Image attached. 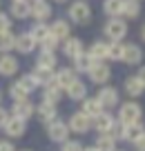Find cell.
<instances>
[{
	"instance_id": "obj_11",
	"label": "cell",
	"mask_w": 145,
	"mask_h": 151,
	"mask_svg": "<svg viewBox=\"0 0 145 151\" xmlns=\"http://www.w3.org/2000/svg\"><path fill=\"white\" fill-rule=\"evenodd\" d=\"M2 129H5V133L9 138H23L25 131H27V120H20V118L9 116V120H7V124Z\"/></svg>"
},
{
	"instance_id": "obj_51",
	"label": "cell",
	"mask_w": 145,
	"mask_h": 151,
	"mask_svg": "<svg viewBox=\"0 0 145 151\" xmlns=\"http://www.w3.org/2000/svg\"><path fill=\"white\" fill-rule=\"evenodd\" d=\"M11 2H16V0H11Z\"/></svg>"
},
{
	"instance_id": "obj_48",
	"label": "cell",
	"mask_w": 145,
	"mask_h": 151,
	"mask_svg": "<svg viewBox=\"0 0 145 151\" xmlns=\"http://www.w3.org/2000/svg\"><path fill=\"white\" fill-rule=\"evenodd\" d=\"M0 102H2V91H0Z\"/></svg>"
},
{
	"instance_id": "obj_35",
	"label": "cell",
	"mask_w": 145,
	"mask_h": 151,
	"mask_svg": "<svg viewBox=\"0 0 145 151\" xmlns=\"http://www.w3.org/2000/svg\"><path fill=\"white\" fill-rule=\"evenodd\" d=\"M9 96H11V100H27L29 98V91L25 89L23 85H20V82H14V85L9 87Z\"/></svg>"
},
{
	"instance_id": "obj_50",
	"label": "cell",
	"mask_w": 145,
	"mask_h": 151,
	"mask_svg": "<svg viewBox=\"0 0 145 151\" xmlns=\"http://www.w3.org/2000/svg\"><path fill=\"white\" fill-rule=\"evenodd\" d=\"M116 151H123V149H116Z\"/></svg>"
},
{
	"instance_id": "obj_5",
	"label": "cell",
	"mask_w": 145,
	"mask_h": 151,
	"mask_svg": "<svg viewBox=\"0 0 145 151\" xmlns=\"http://www.w3.org/2000/svg\"><path fill=\"white\" fill-rule=\"evenodd\" d=\"M87 76H89V80L94 82V85H107L109 82V78H112V69L107 67V62H94L92 65V69L87 71Z\"/></svg>"
},
{
	"instance_id": "obj_36",
	"label": "cell",
	"mask_w": 145,
	"mask_h": 151,
	"mask_svg": "<svg viewBox=\"0 0 145 151\" xmlns=\"http://www.w3.org/2000/svg\"><path fill=\"white\" fill-rule=\"evenodd\" d=\"M58 45H60V40H56V38L52 36V33H49V36L45 38V40H42L40 42V51H52V53H56V49H58Z\"/></svg>"
},
{
	"instance_id": "obj_2",
	"label": "cell",
	"mask_w": 145,
	"mask_h": 151,
	"mask_svg": "<svg viewBox=\"0 0 145 151\" xmlns=\"http://www.w3.org/2000/svg\"><path fill=\"white\" fill-rule=\"evenodd\" d=\"M143 118V107L134 100H127V102L118 104V113H116V120L123 124H130V122H138Z\"/></svg>"
},
{
	"instance_id": "obj_10",
	"label": "cell",
	"mask_w": 145,
	"mask_h": 151,
	"mask_svg": "<svg viewBox=\"0 0 145 151\" xmlns=\"http://www.w3.org/2000/svg\"><path fill=\"white\" fill-rule=\"evenodd\" d=\"M114 122H116V118H114L109 111H101L98 116L92 118V129H96L98 133H109L112 127H114Z\"/></svg>"
},
{
	"instance_id": "obj_31",
	"label": "cell",
	"mask_w": 145,
	"mask_h": 151,
	"mask_svg": "<svg viewBox=\"0 0 145 151\" xmlns=\"http://www.w3.org/2000/svg\"><path fill=\"white\" fill-rule=\"evenodd\" d=\"M123 2H125V0H103V11L109 18H121Z\"/></svg>"
},
{
	"instance_id": "obj_7",
	"label": "cell",
	"mask_w": 145,
	"mask_h": 151,
	"mask_svg": "<svg viewBox=\"0 0 145 151\" xmlns=\"http://www.w3.org/2000/svg\"><path fill=\"white\" fill-rule=\"evenodd\" d=\"M67 127H69V131H74V133H87L89 129H92V118L85 116L83 111H76V113L69 116Z\"/></svg>"
},
{
	"instance_id": "obj_44",
	"label": "cell",
	"mask_w": 145,
	"mask_h": 151,
	"mask_svg": "<svg viewBox=\"0 0 145 151\" xmlns=\"http://www.w3.org/2000/svg\"><path fill=\"white\" fill-rule=\"evenodd\" d=\"M141 40H143V42H145V24H143V27H141Z\"/></svg>"
},
{
	"instance_id": "obj_17",
	"label": "cell",
	"mask_w": 145,
	"mask_h": 151,
	"mask_svg": "<svg viewBox=\"0 0 145 151\" xmlns=\"http://www.w3.org/2000/svg\"><path fill=\"white\" fill-rule=\"evenodd\" d=\"M85 53H87L94 62H105L107 60V42H105V40H96V42L89 45V49Z\"/></svg>"
},
{
	"instance_id": "obj_29",
	"label": "cell",
	"mask_w": 145,
	"mask_h": 151,
	"mask_svg": "<svg viewBox=\"0 0 145 151\" xmlns=\"http://www.w3.org/2000/svg\"><path fill=\"white\" fill-rule=\"evenodd\" d=\"M56 65H58L56 53H52V51H40V53H38L36 67H42V69H52L54 71V67H56Z\"/></svg>"
},
{
	"instance_id": "obj_39",
	"label": "cell",
	"mask_w": 145,
	"mask_h": 151,
	"mask_svg": "<svg viewBox=\"0 0 145 151\" xmlns=\"http://www.w3.org/2000/svg\"><path fill=\"white\" fill-rule=\"evenodd\" d=\"M85 147L80 145L78 140H67V142H63V149L60 151H83Z\"/></svg>"
},
{
	"instance_id": "obj_26",
	"label": "cell",
	"mask_w": 145,
	"mask_h": 151,
	"mask_svg": "<svg viewBox=\"0 0 145 151\" xmlns=\"http://www.w3.org/2000/svg\"><path fill=\"white\" fill-rule=\"evenodd\" d=\"M36 49V42H34V38L29 33H20L16 36V51L18 53H31Z\"/></svg>"
},
{
	"instance_id": "obj_6",
	"label": "cell",
	"mask_w": 145,
	"mask_h": 151,
	"mask_svg": "<svg viewBox=\"0 0 145 151\" xmlns=\"http://www.w3.org/2000/svg\"><path fill=\"white\" fill-rule=\"evenodd\" d=\"M47 138L52 142H67V138H69V127H67V122H63V120H54V122L47 124Z\"/></svg>"
},
{
	"instance_id": "obj_24",
	"label": "cell",
	"mask_w": 145,
	"mask_h": 151,
	"mask_svg": "<svg viewBox=\"0 0 145 151\" xmlns=\"http://www.w3.org/2000/svg\"><path fill=\"white\" fill-rule=\"evenodd\" d=\"M65 93L69 96L71 100L80 102L83 98H87V85H85V82H83V80L78 78V80H74V82H71V85H69V87L65 89Z\"/></svg>"
},
{
	"instance_id": "obj_38",
	"label": "cell",
	"mask_w": 145,
	"mask_h": 151,
	"mask_svg": "<svg viewBox=\"0 0 145 151\" xmlns=\"http://www.w3.org/2000/svg\"><path fill=\"white\" fill-rule=\"evenodd\" d=\"M5 33H11V16L0 11V36H5Z\"/></svg>"
},
{
	"instance_id": "obj_46",
	"label": "cell",
	"mask_w": 145,
	"mask_h": 151,
	"mask_svg": "<svg viewBox=\"0 0 145 151\" xmlns=\"http://www.w3.org/2000/svg\"><path fill=\"white\" fill-rule=\"evenodd\" d=\"M27 2H29V5H34V2H40V0H27Z\"/></svg>"
},
{
	"instance_id": "obj_25",
	"label": "cell",
	"mask_w": 145,
	"mask_h": 151,
	"mask_svg": "<svg viewBox=\"0 0 145 151\" xmlns=\"http://www.w3.org/2000/svg\"><path fill=\"white\" fill-rule=\"evenodd\" d=\"M138 16H141V2L138 0H125V2H123L121 18L123 20H136Z\"/></svg>"
},
{
	"instance_id": "obj_33",
	"label": "cell",
	"mask_w": 145,
	"mask_h": 151,
	"mask_svg": "<svg viewBox=\"0 0 145 151\" xmlns=\"http://www.w3.org/2000/svg\"><path fill=\"white\" fill-rule=\"evenodd\" d=\"M123 47H125V42H107V60L121 62L123 60Z\"/></svg>"
},
{
	"instance_id": "obj_20",
	"label": "cell",
	"mask_w": 145,
	"mask_h": 151,
	"mask_svg": "<svg viewBox=\"0 0 145 151\" xmlns=\"http://www.w3.org/2000/svg\"><path fill=\"white\" fill-rule=\"evenodd\" d=\"M54 80H56V85L60 87L63 91L67 89V87L71 85L74 80H78V73H76L71 67H65V69H60V71H56V76H54Z\"/></svg>"
},
{
	"instance_id": "obj_12",
	"label": "cell",
	"mask_w": 145,
	"mask_h": 151,
	"mask_svg": "<svg viewBox=\"0 0 145 151\" xmlns=\"http://www.w3.org/2000/svg\"><path fill=\"white\" fill-rule=\"evenodd\" d=\"M83 51H85V45H83V40H80V38L69 36L67 40H63V53H65L67 58H71V60H74V58L80 56Z\"/></svg>"
},
{
	"instance_id": "obj_27",
	"label": "cell",
	"mask_w": 145,
	"mask_h": 151,
	"mask_svg": "<svg viewBox=\"0 0 145 151\" xmlns=\"http://www.w3.org/2000/svg\"><path fill=\"white\" fill-rule=\"evenodd\" d=\"M116 138H112L109 133H98V138H96V142H94V147L98 151H116Z\"/></svg>"
},
{
	"instance_id": "obj_23",
	"label": "cell",
	"mask_w": 145,
	"mask_h": 151,
	"mask_svg": "<svg viewBox=\"0 0 145 151\" xmlns=\"http://www.w3.org/2000/svg\"><path fill=\"white\" fill-rule=\"evenodd\" d=\"M9 14H11V18H16V20H25V18L31 16V5H29L27 0H16V2H11Z\"/></svg>"
},
{
	"instance_id": "obj_14",
	"label": "cell",
	"mask_w": 145,
	"mask_h": 151,
	"mask_svg": "<svg viewBox=\"0 0 145 151\" xmlns=\"http://www.w3.org/2000/svg\"><path fill=\"white\" fill-rule=\"evenodd\" d=\"M145 133V124L143 120H138V122H130V124H123V133H121V140L125 142H134L138 136H143Z\"/></svg>"
},
{
	"instance_id": "obj_41",
	"label": "cell",
	"mask_w": 145,
	"mask_h": 151,
	"mask_svg": "<svg viewBox=\"0 0 145 151\" xmlns=\"http://www.w3.org/2000/svg\"><path fill=\"white\" fill-rule=\"evenodd\" d=\"M7 120H9V111H7V109L2 107V104H0V129H2V127L7 124Z\"/></svg>"
},
{
	"instance_id": "obj_45",
	"label": "cell",
	"mask_w": 145,
	"mask_h": 151,
	"mask_svg": "<svg viewBox=\"0 0 145 151\" xmlns=\"http://www.w3.org/2000/svg\"><path fill=\"white\" fill-rule=\"evenodd\" d=\"M83 151H98V149H96V147H94V145H92V147H85V149H83Z\"/></svg>"
},
{
	"instance_id": "obj_8",
	"label": "cell",
	"mask_w": 145,
	"mask_h": 151,
	"mask_svg": "<svg viewBox=\"0 0 145 151\" xmlns=\"http://www.w3.org/2000/svg\"><path fill=\"white\" fill-rule=\"evenodd\" d=\"M121 62H125V65H130V67L141 65V62H143V49H141L136 42H125V47H123V60Z\"/></svg>"
},
{
	"instance_id": "obj_1",
	"label": "cell",
	"mask_w": 145,
	"mask_h": 151,
	"mask_svg": "<svg viewBox=\"0 0 145 151\" xmlns=\"http://www.w3.org/2000/svg\"><path fill=\"white\" fill-rule=\"evenodd\" d=\"M127 31H130V27H127V20L123 18H109L103 27V33L109 42H123Z\"/></svg>"
},
{
	"instance_id": "obj_52",
	"label": "cell",
	"mask_w": 145,
	"mask_h": 151,
	"mask_svg": "<svg viewBox=\"0 0 145 151\" xmlns=\"http://www.w3.org/2000/svg\"><path fill=\"white\" fill-rule=\"evenodd\" d=\"M138 2H143V0H138Z\"/></svg>"
},
{
	"instance_id": "obj_16",
	"label": "cell",
	"mask_w": 145,
	"mask_h": 151,
	"mask_svg": "<svg viewBox=\"0 0 145 151\" xmlns=\"http://www.w3.org/2000/svg\"><path fill=\"white\" fill-rule=\"evenodd\" d=\"M18 73V60L11 53H0V76H16Z\"/></svg>"
},
{
	"instance_id": "obj_47",
	"label": "cell",
	"mask_w": 145,
	"mask_h": 151,
	"mask_svg": "<svg viewBox=\"0 0 145 151\" xmlns=\"http://www.w3.org/2000/svg\"><path fill=\"white\" fill-rule=\"evenodd\" d=\"M54 2H60V5H63V2H67V0H54Z\"/></svg>"
},
{
	"instance_id": "obj_15",
	"label": "cell",
	"mask_w": 145,
	"mask_h": 151,
	"mask_svg": "<svg viewBox=\"0 0 145 151\" xmlns=\"http://www.w3.org/2000/svg\"><path fill=\"white\" fill-rule=\"evenodd\" d=\"M80 111H83L85 116H89V118H94V116H98V113L105 111V109H103V104L98 102L96 96H87V98L80 100Z\"/></svg>"
},
{
	"instance_id": "obj_42",
	"label": "cell",
	"mask_w": 145,
	"mask_h": 151,
	"mask_svg": "<svg viewBox=\"0 0 145 151\" xmlns=\"http://www.w3.org/2000/svg\"><path fill=\"white\" fill-rule=\"evenodd\" d=\"M0 151H16V147L11 140H0Z\"/></svg>"
},
{
	"instance_id": "obj_34",
	"label": "cell",
	"mask_w": 145,
	"mask_h": 151,
	"mask_svg": "<svg viewBox=\"0 0 145 151\" xmlns=\"http://www.w3.org/2000/svg\"><path fill=\"white\" fill-rule=\"evenodd\" d=\"M14 49H16V36L14 33L0 36V53H11Z\"/></svg>"
},
{
	"instance_id": "obj_22",
	"label": "cell",
	"mask_w": 145,
	"mask_h": 151,
	"mask_svg": "<svg viewBox=\"0 0 145 151\" xmlns=\"http://www.w3.org/2000/svg\"><path fill=\"white\" fill-rule=\"evenodd\" d=\"M49 33H52L56 40H67L69 38V33H71V27H69V22L67 20H54L52 24H49Z\"/></svg>"
},
{
	"instance_id": "obj_9",
	"label": "cell",
	"mask_w": 145,
	"mask_h": 151,
	"mask_svg": "<svg viewBox=\"0 0 145 151\" xmlns=\"http://www.w3.org/2000/svg\"><path fill=\"white\" fill-rule=\"evenodd\" d=\"M36 113V107L31 104V100H16L14 104H11V113L9 116H14V118H20V120H29Z\"/></svg>"
},
{
	"instance_id": "obj_49",
	"label": "cell",
	"mask_w": 145,
	"mask_h": 151,
	"mask_svg": "<svg viewBox=\"0 0 145 151\" xmlns=\"http://www.w3.org/2000/svg\"><path fill=\"white\" fill-rule=\"evenodd\" d=\"M23 151H31V149H23Z\"/></svg>"
},
{
	"instance_id": "obj_43",
	"label": "cell",
	"mask_w": 145,
	"mask_h": 151,
	"mask_svg": "<svg viewBox=\"0 0 145 151\" xmlns=\"http://www.w3.org/2000/svg\"><path fill=\"white\" fill-rule=\"evenodd\" d=\"M136 78H138V80L145 85V65H143V67H138V73H136Z\"/></svg>"
},
{
	"instance_id": "obj_19",
	"label": "cell",
	"mask_w": 145,
	"mask_h": 151,
	"mask_svg": "<svg viewBox=\"0 0 145 151\" xmlns=\"http://www.w3.org/2000/svg\"><path fill=\"white\" fill-rule=\"evenodd\" d=\"M31 18L36 22H45L47 18H52V5L47 0H40V2H34L31 5Z\"/></svg>"
},
{
	"instance_id": "obj_13",
	"label": "cell",
	"mask_w": 145,
	"mask_h": 151,
	"mask_svg": "<svg viewBox=\"0 0 145 151\" xmlns=\"http://www.w3.org/2000/svg\"><path fill=\"white\" fill-rule=\"evenodd\" d=\"M123 89H125V93L130 96L132 100L141 98V96L145 93V85L136 78V76H130V78H125V82H123Z\"/></svg>"
},
{
	"instance_id": "obj_3",
	"label": "cell",
	"mask_w": 145,
	"mask_h": 151,
	"mask_svg": "<svg viewBox=\"0 0 145 151\" xmlns=\"http://www.w3.org/2000/svg\"><path fill=\"white\" fill-rule=\"evenodd\" d=\"M67 16L74 24H89L92 22V7L87 5V0H74L67 9Z\"/></svg>"
},
{
	"instance_id": "obj_37",
	"label": "cell",
	"mask_w": 145,
	"mask_h": 151,
	"mask_svg": "<svg viewBox=\"0 0 145 151\" xmlns=\"http://www.w3.org/2000/svg\"><path fill=\"white\" fill-rule=\"evenodd\" d=\"M18 82H20V85H23L25 89L29 91V93H31V91H36L38 87H40V85H38V82H36V78H34L31 73H25L23 78H20V80H18Z\"/></svg>"
},
{
	"instance_id": "obj_18",
	"label": "cell",
	"mask_w": 145,
	"mask_h": 151,
	"mask_svg": "<svg viewBox=\"0 0 145 151\" xmlns=\"http://www.w3.org/2000/svg\"><path fill=\"white\" fill-rule=\"evenodd\" d=\"M36 116H38V120H40V122H45V124L54 122V120L58 118L56 104H47V102H40V104L36 107Z\"/></svg>"
},
{
	"instance_id": "obj_40",
	"label": "cell",
	"mask_w": 145,
	"mask_h": 151,
	"mask_svg": "<svg viewBox=\"0 0 145 151\" xmlns=\"http://www.w3.org/2000/svg\"><path fill=\"white\" fill-rule=\"evenodd\" d=\"M132 145H134L136 151H145V133H143V136H138L134 142H132Z\"/></svg>"
},
{
	"instance_id": "obj_21",
	"label": "cell",
	"mask_w": 145,
	"mask_h": 151,
	"mask_svg": "<svg viewBox=\"0 0 145 151\" xmlns=\"http://www.w3.org/2000/svg\"><path fill=\"white\" fill-rule=\"evenodd\" d=\"M63 93H65V91H63L60 87L56 85V80H54V82H49V85H45V91H42V102L58 104V102H60V98H63Z\"/></svg>"
},
{
	"instance_id": "obj_28",
	"label": "cell",
	"mask_w": 145,
	"mask_h": 151,
	"mask_svg": "<svg viewBox=\"0 0 145 151\" xmlns=\"http://www.w3.org/2000/svg\"><path fill=\"white\" fill-rule=\"evenodd\" d=\"M71 62H74V65H71V69H74L76 73H87V71L92 69V65H94V60H92L85 51L80 53V56H76Z\"/></svg>"
},
{
	"instance_id": "obj_30",
	"label": "cell",
	"mask_w": 145,
	"mask_h": 151,
	"mask_svg": "<svg viewBox=\"0 0 145 151\" xmlns=\"http://www.w3.org/2000/svg\"><path fill=\"white\" fill-rule=\"evenodd\" d=\"M27 33L34 38V42H38V45H40L42 40H45V38L49 36V24H45V22H34V27L29 29Z\"/></svg>"
},
{
	"instance_id": "obj_4",
	"label": "cell",
	"mask_w": 145,
	"mask_h": 151,
	"mask_svg": "<svg viewBox=\"0 0 145 151\" xmlns=\"http://www.w3.org/2000/svg\"><path fill=\"white\" fill-rule=\"evenodd\" d=\"M96 98H98V102L103 104L105 111H109V109L118 107L121 104V93H118L116 87H109V85H103L98 89V93H96Z\"/></svg>"
},
{
	"instance_id": "obj_32",
	"label": "cell",
	"mask_w": 145,
	"mask_h": 151,
	"mask_svg": "<svg viewBox=\"0 0 145 151\" xmlns=\"http://www.w3.org/2000/svg\"><path fill=\"white\" fill-rule=\"evenodd\" d=\"M31 76L36 78L38 85L45 87V85H49V82H54V76H56V73H54L52 69H42V67H36V69L31 71Z\"/></svg>"
}]
</instances>
